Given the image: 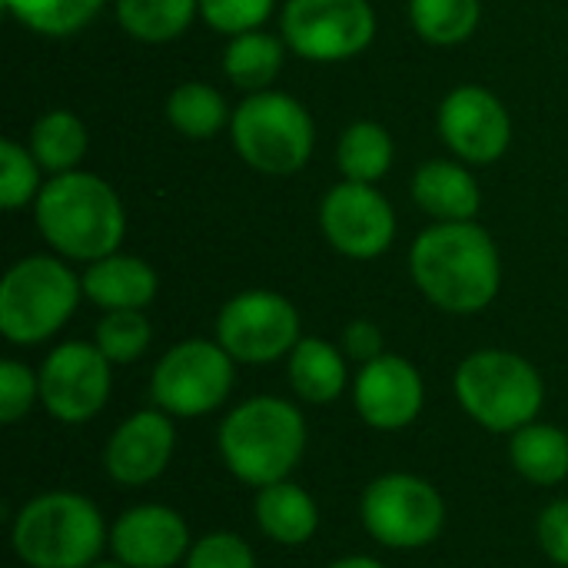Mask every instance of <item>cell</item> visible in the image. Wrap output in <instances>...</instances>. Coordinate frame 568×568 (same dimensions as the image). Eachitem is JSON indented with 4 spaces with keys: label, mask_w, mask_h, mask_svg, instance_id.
Masks as SVG:
<instances>
[{
    "label": "cell",
    "mask_w": 568,
    "mask_h": 568,
    "mask_svg": "<svg viewBox=\"0 0 568 568\" xmlns=\"http://www.w3.org/2000/svg\"><path fill=\"white\" fill-rule=\"evenodd\" d=\"M409 276L436 310L473 316L499 296L503 256L476 220L433 223L409 246Z\"/></svg>",
    "instance_id": "1"
},
{
    "label": "cell",
    "mask_w": 568,
    "mask_h": 568,
    "mask_svg": "<svg viewBox=\"0 0 568 568\" xmlns=\"http://www.w3.org/2000/svg\"><path fill=\"white\" fill-rule=\"evenodd\" d=\"M33 220L43 243L70 263H97L120 253L126 236L120 193L87 170L50 176L33 203Z\"/></svg>",
    "instance_id": "2"
},
{
    "label": "cell",
    "mask_w": 568,
    "mask_h": 568,
    "mask_svg": "<svg viewBox=\"0 0 568 568\" xmlns=\"http://www.w3.org/2000/svg\"><path fill=\"white\" fill-rule=\"evenodd\" d=\"M306 419L280 396H253L226 413L216 433L226 473L253 489L293 476L306 453Z\"/></svg>",
    "instance_id": "3"
},
{
    "label": "cell",
    "mask_w": 568,
    "mask_h": 568,
    "mask_svg": "<svg viewBox=\"0 0 568 568\" xmlns=\"http://www.w3.org/2000/svg\"><path fill=\"white\" fill-rule=\"evenodd\" d=\"M10 546L27 568H90L110 546V529L87 496L53 489L20 506Z\"/></svg>",
    "instance_id": "4"
},
{
    "label": "cell",
    "mask_w": 568,
    "mask_h": 568,
    "mask_svg": "<svg viewBox=\"0 0 568 568\" xmlns=\"http://www.w3.org/2000/svg\"><path fill=\"white\" fill-rule=\"evenodd\" d=\"M463 413L489 433H516L542 413L546 383L539 369L513 349H476L456 369Z\"/></svg>",
    "instance_id": "5"
},
{
    "label": "cell",
    "mask_w": 568,
    "mask_h": 568,
    "mask_svg": "<svg viewBox=\"0 0 568 568\" xmlns=\"http://www.w3.org/2000/svg\"><path fill=\"white\" fill-rule=\"evenodd\" d=\"M83 296V280L60 256H23L0 280V333L13 346L53 339Z\"/></svg>",
    "instance_id": "6"
},
{
    "label": "cell",
    "mask_w": 568,
    "mask_h": 568,
    "mask_svg": "<svg viewBox=\"0 0 568 568\" xmlns=\"http://www.w3.org/2000/svg\"><path fill=\"white\" fill-rule=\"evenodd\" d=\"M230 140L250 170L266 176H293L313 156L316 123L296 97L260 90L233 110Z\"/></svg>",
    "instance_id": "7"
},
{
    "label": "cell",
    "mask_w": 568,
    "mask_h": 568,
    "mask_svg": "<svg viewBox=\"0 0 568 568\" xmlns=\"http://www.w3.org/2000/svg\"><path fill=\"white\" fill-rule=\"evenodd\" d=\"M359 519L379 546L396 552H416L443 536L446 499L423 476L383 473L363 489Z\"/></svg>",
    "instance_id": "8"
},
{
    "label": "cell",
    "mask_w": 568,
    "mask_h": 568,
    "mask_svg": "<svg viewBox=\"0 0 568 568\" xmlns=\"http://www.w3.org/2000/svg\"><path fill=\"white\" fill-rule=\"evenodd\" d=\"M236 359L216 339H183L153 366L150 399L173 419H203L230 399Z\"/></svg>",
    "instance_id": "9"
},
{
    "label": "cell",
    "mask_w": 568,
    "mask_h": 568,
    "mask_svg": "<svg viewBox=\"0 0 568 568\" xmlns=\"http://www.w3.org/2000/svg\"><path fill=\"white\" fill-rule=\"evenodd\" d=\"M280 37L310 63H343L376 40V10L369 0H286Z\"/></svg>",
    "instance_id": "10"
},
{
    "label": "cell",
    "mask_w": 568,
    "mask_h": 568,
    "mask_svg": "<svg viewBox=\"0 0 568 568\" xmlns=\"http://www.w3.org/2000/svg\"><path fill=\"white\" fill-rule=\"evenodd\" d=\"M300 339V310L273 290H246L216 316V343L243 366L286 359Z\"/></svg>",
    "instance_id": "11"
},
{
    "label": "cell",
    "mask_w": 568,
    "mask_h": 568,
    "mask_svg": "<svg viewBox=\"0 0 568 568\" xmlns=\"http://www.w3.org/2000/svg\"><path fill=\"white\" fill-rule=\"evenodd\" d=\"M40 376V406L63 426H83L97 419L113 389V363L97 343H60L47 353Z\"/></svg>",
    "instance_id": "12"
},
{
    "label": "cell",
    "mask_w": 568,
    "mask_h": 568,
    "mask_svg": "<svg viewBox=\"0 0 568 568\" xmlns=\"http://www.w3.org/2000/svg\"><path fill=\"white\" fill-rule=\"evenodd\" d=\"M320 230L326 243L349 260H376L396 240V213L376 183L343 180L320 203Z\"/></svg>",
    "instance_id": "13"
},
{
    "label": "cell",
    "mask_w": 568,
    "mask_h": 568,
    "mask_svg": "<svg viewBox=\"0 0 568 568\" xmlns=\"http://www.w3.org/2000/svg\"><path fill=\"white\" fill-rule=\"evenodd\" d=\"M436 123L443 143L459 160L476 166H493L506 156L513 143V116L506 103L479 83H463L449 90L439 103Z\"/></svg>",
    "instance_id": "14"
},
{
    "label": "cell",
    "mask_w": 568,
    "mask_h": 568,
    "mask_svg": "<svg viewBox=\"0 0 568 568\" xmlns=\"http://www.w3.org/2000/svg\"><path fill=\"white\" fill-rule=\"evenodd\" d=\"M353 406L369 429L399 433L413 426L426 406L423 373L396 353H383L379 359L359 366L353 379Z\"/></svg>",
    "instance_id": "15"
},
{
    "label": "cell",
    "mask_w": 568,
    "mask_h": 568,
    "mask_svg": "<svg viewBox=\"0 0 568 568\" xmlns=\"http://www.w3.org/2000/svg\"><path fill=\"white\" fill-rule=\"evenodd\" d=\"M193 549L186 519L160 503L120 513L110 526V552L130 568H176Z\"/></svg>",
    "instance_id": "16"
},
{
    "label": "cell",
    "mask_w": 568,
    "mask_h": 568,
    "mask_svg": "<svg viewBox=\"0 0 568 568\" xmlns=\"http://www.w3.org/2000/svg\"><path fill=\"white\" fill-rule=\"evenodd\" d=\"M176 449L173 416L163 409H140L126 416L103 449V469L120 486H150L156 483Z\"/></svg>",
    "instance_id": "17"
},
{
    "label": "cell",
    "mask_w": 568,
    "mask_h": 568,
    "mask_svg": "<svg viewBox=\"0 0 568 568\" xmlns=\"http://www.w3.org/2000/svg\"><path fill=\"white\" fill-rule=\"evenodd\" d=\"M80 280H83V296L103 313L146 310L160 290L156 270L146 260L126 253H110L97 263H87Z\"/></svg>",
    "instance_id": "18"
},
{
    "label": "cell",
    "mask_w": 568,
    "mask_h": 568,
    "mask_svg": "<svg viewBox=\"0 0 568 568\" xmlns=\"http://www.w3.org/2000/svg\"><path fill=\"white\" fill-rule=\"evenodd\" d=\"M413 200L436 223H463L476 220L483 206V190L463 163L429 160L413 176Z\"/></svg>",
    "instance_id": "19"
},
{
    "label": "cell",
    "mask_w": 568,
    "mask_h": 568,
    "mask_svg": "<svg viewBox=\"0 0 568 568\" xmlns=\"http://www.w3.org/2000/svg\"><path fill=\"white\" fill-rule=\"evenodd\" d=\"M253 516H256L260 532L266 539H273L276 546H293V549L306 546L320 529L316 499L303 486H296L293 479L256 489Z\"/></svg>",
    "instance_id": "20"
},
{
    "label": "cell",
    "mask_w": 568,
    "mask_h": 568,
    "mask_svg": "<svg viewBox=\"0 0 568 568\" xmlns=\"http://www.w3.org/2000/svg\"><path fill=\"white\" fill-rule=\"evenodd\" d=\"M346 353L343 346H333L316 336H303L296 349L286 356V376L293 393L303 403L329 406L346 393L349 373H346Z\"/></svg>",
    "instance_id": "21"
},
{
    "label": "cell",
    "mask_w": 568,
    "mask_h": 568,
    "mask_svg": "<svg viewBox=\"0 0 568 568\" xmlns=\"http://www.w3.org/2000/svg\"><path fill=\"white\" fill-rule=\"evenodd\" d=\"M513 469L532 486H559L568 479V433L549 423H529L509 436Z\"/></svg>",
    "instance_id": "22"
},
{
    "label": "cell",
    "mask_w": 568,
    "mask_h": 568,
    "mask_svg": "<svg viewBox=\"0 0 568 568\" xmlns=\"http://www.w3.org/2000/svg\"><path fill=\"white\" fill-rule=\"evenodd\" d=\"M286 40L273 37L266 30H246L230 37L223 50V73L233 87L246 93L270 90V83L280 77L283 60H286Z\"/></svg>",
    "instance_id": "23"
},
{
    "label": "cell",
    "mask_w": 568,
    "mask_h": 568,
    "mask_svg": "<svg viewBox=\"0 0 568 568\" xmlns=\"http://www.w3.org/2000/svg\"><path fill=\"white\" fill-rule=\"evenodd\" d=\"M87 126L73 110H47L33 130H30V153L43 166V173L60 176L80 170V160L87 153Z\"/></svg>",
    "instance_id": "24"
},
{
    "label": "cell",
    "mask_w": 568,
    "mask_h": 568,
    "mask_svg": "<svg viewBox=\"0 0 568 568\" xmlns=\"http://www.w3.org/2000/svg\"><path fill=\"white\" fill-rule=\"evenodd\" d=\"M396 156V143L389 130L376 120H356L343 130L336 143V166L343 180L353 183H379Z\"/></svg>",
    "instance_id": "25"
},
{
    "label": "cell",
    "mask_w": 568,
    "mask_h": 568,
    "mask_svg": "<svg viewBox=\"0 0 568 568\" xmlns=\"http://www.w3.org/2000/svg\"><path fill=\"white\" fill-rule=\"evenodd\" d=\"M166 120L186 140H213L223 126H230L233 113L216 87L186 80L166 97Z\"/></svg>",
    "instance_id": "26"
},
{
    "label": "cell",
    "mask_w": 568,
    "mask_h": 568,
    "mask_svg": "<svg viewBox=\"0 0 568 568\" xmlns=\"http://www.w3.org/2000/svg\"><path fill=\"white\" fill-rule=\"evenodd\" d=\"M200 13V0H116V23L140 43L183 37Z\"/></svg>",
    "instance_id": "27"
},
{
    "label": "cell",
    "mask_w": 568,
    "mask_h": 568,
    "mask_svg": "<svg viewBox=\"0 0 568 568\" xmlns=\"http://www.w3.org/2000/svg\"><path fill=\"white\" fill-rule=\"evenodd\" d=\"M483 20V0H409L413 30L433 47L466 43Z\"/></svg>",
    "instance_id": "28"
},
{
    "label": "cell",
    "mask_w": 568,
    "mask_h": 568,
    "mask_svg": "<svg viewBox=\"0 0 568 568\" xmlns=\"http://www.w3.org/2000/svg\"><path fill=\"white\" fill-rule=\"evenodd\" d=\"M3 10L40 37H73L103 10L106 0H0Z\"/></svg>",
    "instance_id": "29"
},
{
    "label": "cell",
    "mask_w": 568,
    "mask_h": 568,
    "mask_svg": "<svg viewBox=\"0 0 568 568\" xmlns=\"http://www.w3.org/2000/svg\"><path fill=\"white\" fill-rule=\"evenodd\" d=\"M153 339V326L143 316V310H113L103 313V320L93 329L97 349L113 363V366H130L136 363Z\"/></svg>",
    "instance_id": "30"
},
{
    "label": "cell",
    "mask_w": 568,
    "mask_h": 568,
    "mask_svg": "<svg viewBox=\"0 0 568 568\" xmlns=\"http://www.w3.org/2000/svg\"><path fill=\"white\" fill-rule=\"evenodd\" d=\"M43 166L30 153V146L3 136L0 140V206L3 210H20L27 203H37L43 183H40Z\"/></svg>",
    "instance_id": "31"
},
{
    "label": "cell",
    "mask_w": 568,
    "mask_h": 568,
    "mask_svg": "<svg viewBox=\"0 0 568 568\" xmlns=\"http://www.w3.org/2000/svg\"><path fill=\"white\" fill-rule=\"evenodd\" d=\"M276 10V0H200V17L226 37L260 30L270 13Z\"/></svg>",
    "instance_id": "32"
},
{
    "label": "cell",
    "mask_w": 568,
    "mask_h": 568,
    "mask_svg": "<svg viewBox=\"0 0 568 568\" xmlns=\"http://www.w3.org/2000/svg\"><path fill=\"white\" fill-rule=\"evenodd\" d=\"M33 403H40V376L17 363V359H3L0 363V423L13 426L20 423Z\"/></svg>",
    "instance_id": "33"
},
{
    "label": "cell",
    "mask_w": 568,
    "mask_h": 568,
    "mask_svg": "<svg viewBox=\"0 0 568 568\" xmlns=\"http://www.w3.org/2000/svg\"><path fill=\"white\" fill-rule=\"evenodd\" d=\"M186 568H256V556L246 539L236 532H210L200 542H193Z\"/></svg>",
    "instance_id": "34"
},
{
    "label": "cell",
    "mask_w": 568,
    "mask_h": 568,
    "mask_svg": "<svg viewBox=\"0 0 568 568\" xmlns=\"http://www.w3.org/2000/svg\"><path fill=\"white\" fill-rule=\"evenodd\" d=\"M536 539L549 556V562L568 568V499H556L539 513Z\"/></svg>",
    "instance_id": "35"
},
{
    "label": "cell",
    "mask_w": 568,
    "mask_h": 568,
    "mask_svg": "<svg viewBox=\"0 0 568 568\" xmlns=\"http://www.w3.org/2000/svg\"><path fill=\"white\" fill-rule=\"evenodd\" d=\"M343 353L349 359H356L359 366L379 359L386 349H383V329L373 323V320H353L346 329H343V339H339Z\"/></svg>",
    "instance_id": "36"
},
{
    "label": "cell",
    "mask_w": 568,
    "mask_h": 568,
    "mask_svg": "<svg viewBox=\"0 0 568 568\" xmlns=\"http://www.w3.org/2000/svg\"><path fill=\"white\" fill-rule=\"evenodd\" d=\"M326 568H386L379 559H373V556H346V559H336V562H329Z\"/></svg>",
    "instance_id": "37"
},
{
    "label": "cell",
    "mask_w": 568,
    "mask_h": 568,
    "mask_svg": "<svg viewBox=\"0 0 568 568\" xmlns=\"http://www.w3.org/2000/svg\"><path fill=\"white\" fill-rule=\"evenodd\" d=\"M90 568H130V566H123L120 559H100V562H93Z\"/></svg>",
    "instance_id": "38"
}]
</instances>
